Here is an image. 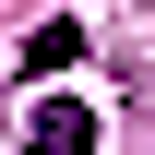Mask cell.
<instances>
[{
  "mask_svg": "<svg viewBox=\"0 0 155 155\" xmlns=\"http://www.w3.org/2000/svg\"><path fill=\"white\" fill-rule=\"evenodd\" d=\"M24 155H96V107L84 96H48L36 119H24Z\"/></svg>",
  "mask_w": 155,
  "mask_h": 155,
  "instance_id": "6da1fadb",
  "label": "cell"
},
{
  "mask_svg": "<svg viewBox=\"0 0 155 155\" xmlns=\"http://www.w3.org/2000/svg\"><path fill=\"white\" fill-rule=\"evenodd\" d=\"M84 60V24H36V36H24V72H72Z\"/></svg>",
  "mask_w": 155,
  "mask_h": 155,
  "instance_id": "7a4b0ae2",
  "label": "cell"
}]
</instances>
